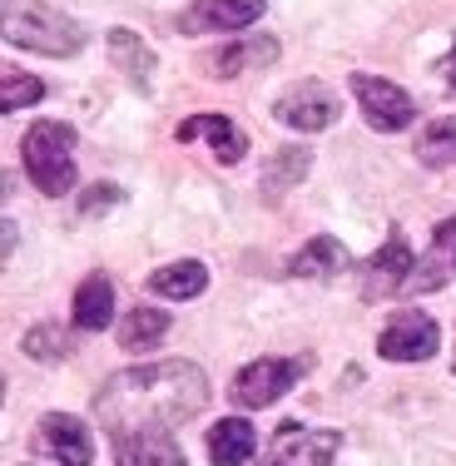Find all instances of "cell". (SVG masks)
I'll return each mask as SVG.
<instances>
[{
	"mask_svg": "<svg viewBox=\"0 0 456 466\" xmlns=\"http://www.w3.org/2000/svg\"><path fill=\"white\" fill-rule=\"evenodd\" d=\"M208 402V377L194 362H149L99 392V421L119 431H169Z\"/></svg>",
	"mask_w": 456,
	"mask_h": 466,
	"instance_id": "cell-1",
	"label": "cell"
},
{
	"mask_svg": "<svg viewBox=\"0 0 456 466\" xmlns=\"http://www.w3.org/2000/svg\"><path fill=\"white\" fill-rule=\"evenodd\" d=\"M5 40L40 55H75L85 46V25L50 10L46 0H5Z\"/></svg>",
	"mask_w": 456,
	"mask_h": 466,
	"instance_id": "cell-2",
	"label": "cell"
},
{
	"mask_svg": "<svg viewBox=\"0 0 456 466\" xmlns=\"http://www.w3.org/2000/svg\"><path fill=\"white\" fill-rule=\"evenodd\" d=\"M75 129L50 119V125H35L25 139H20V159H25L30 184L46 198H60L75 188Z\"/></svg>",
	"mask_w": 456,
	"mask_h": 466,
	"instance_id": "cell-3",
	"label": "cell"
},
{
	"mask_svg": "<svg viewBox=\"0 0 456 466\" xmlns=\"http://www.w3.org/2000/svg\"><path fill=\"white\" fill-rule=\"evenodd\" d=\"M303 377V362H288V358H258L248 362L238 377H233V402L238 407H273L288 387Z\"/></svg>",
	"mask_w": 456,
	"mask_h": 466,
	"instance_id": "cell-4",
	"label": "cell"
},
{
	"mask_svg": "<svg viewBox=\"0 0 456 466\" xmlns=\"http://www.w3.org/2000/svg\"><path fill=\"white\" fill-rule=\"evenodd\" d=\"M352 95H358L367 125H372L377 135H392V129L411 125V115H417V109H411V99L397 90L392 80H382V75H358V80H352Z\"/></svg>",
	"mask_w": 456,
	"mask_h": 466,
	"instance_id": "cell-5",
	"label": "cell"
},
{
	"mask_svg": "<svg viewBox=\"0 0 456 466\" xmlns=\"http://www.w3.org/2000/svg\"><path fill=\"white\" fill-rule=\"evenodd\" d=\"M377 348H382L387 362H427L441 348V332L427 313H397L387 323V332L377 338Z\"/></svg>",
	"mask_w": 456,
	"mask_h": 466,
	"instance_id": "cell-6",
	"label": "cell"
},
{
	"mask_svg": "<svg viewBox=\"0 0 456 466\" xmlns=\"http://www.w3.org/2000/svg\"><path fill=\"white\" fill-rule=\"evenodd\" d=\"M338 451V431H308V427H278L263 466H328Z\"/></svg>",
	"mask_w": 456,
	"mask_h": 466,
	"instance_id": "cell-7",
	"label": "cell"
},
{
	"mask_svg": "<svg viewBox=\"0 0 456 466\" xmlns=\"http://www.w3.org/2000/svg\"><path fill=\"white\" fill-rule=\"evenodd\" d=\"M263 15V0H194L179 15L184 35H208V30H243Z\"/></svg>",
	"mask_w": 456,
	"mask_h": 466,
	"instance_id": "cell-8",
	"label": "cell"
},
{
	"mask_svg": "<svg viewBox=\"0 0 456 466\" xmlns=\"http://www.w3.org/2000/svg\"><path fill=\"white\" fill-rule=\"evenodd\" d=\"M35 447H46L50 457H60L65 466H90L95 461L90 431H85V421L70 417V412H50L46 421H40V441H35Z\"/></svg>",
	"mask_w": 456,
	"mask_h": 466,
	"instance_id": "cell-9",
	"label": "cell"
},
{
	"mask_svg": "<svg viewBox=\"0 0 456 466\" xmlns=\"http://www.w3.org/2000/svg\"><path fill=\"white\" fill-rule=\"evenodd\" d=\"M278 119L293 125V129H328L332 119H338V99L322 90V85L303 80V85H293V90L278 99Z\"/></svg>",
	"mask_w": 456,
	"mask_h": 466,
	"instance_id": "cell-10",
	"label": "cell"
},
{
	"mask_svg": "<svg viewBox=\"0 0 456 466\" xmlns=\"http://www.w3.org/2000/svg\"><path fill=\"white\" fill-rule=\"evenodd\" d=\"M407 268H411V248H407L402 233H392V238L382 243V253L362 263V283H367L362 293H367V298L402 293V288H407Z\"/></svg>",
	"mask_w": 456,
	"mask_h": 466,
	"instance_id": "cell-11",
	"label": "cell"
},
{
	"mask_svg": "<svg viewBox=\"0 0 456 466\" xmlns=\"http://www.w3.org/2000/svg\"><path fill=\"white\" fill-rule=\"evenodd\" d=\"M115 461L119 466H184V451L174 447L169 431H119Z\"/></svg>",
	"mask_w": 456,
	"mask_h": 466,
	"instance_id": "cell-12",
	"label": "cell"
},
{
	"mask_svg": "<svg viewBox=\"0 0 456 466\" xmlns=\"http://www.w3.org/2000/svg\"><path fill=\"white\" fill-rule=\"evenodd\" d=\"M456 279V218L437 224V238H431V253L417 273L407 279V293H437Z\"/></svg>",
	"mask_w": 456,
	"mask_h": 466,
	"instance_id": "cell-13",
	"label": "cell"
},
{
	"mask_svg": "<svg viewBox=\"0 0 456 466\" xmlns=\"http://www.w3.org/2000/svg\"><path fill=\"white\" fill-rule=\"evenodd\" d=\"M198 135L218 149V164H238L243 154H248V139H243L238 129H233V119H224V115H194V119H184V125H179L184 144L198 139Z\"/></svg>",
	"mask_w": 456,
	"mask_h": 466,
	"instance_id": "cell-14",
	"label": "cell"
},
{
	"mask_svg": "<svg viewBox=\"0 0 456 466\" xmlns=\"http://www.w3.org/2000/svg\"><path fill=\"white\" fill-rule=\"evenodd\" d=\"M109 60L129 75V85H135V90H149L154 70H159V55L144 46L139 35H129V30H109Z\"/></svg>",
	"mask_w": 456,
	"mask_h": 466,
	"instance_id": "cell-15",
	"label": "cell"
},
{
	"mask_svg": "<svg viewBox=\"0 0 456 466\" xmlns=\"http://www.w3.org/2000/svg\"><path fill=\"white\" fill-rule=\"evenodd\" d=\"M109 318H115V288H109L105 273H90L75 288V328L99 332V328H109Z\"/></svg>",
	"mask_w": 456,
	"mask_h": 466,
	"instance_id": "cell-16",
	"label": "cell"
},
{
	"mask_svg": "<svg viewBox=\"0 0 456 466\" xmlns=\"http://www.w3.org/2000/svg\"><path fill=\"white\" fill-rule=\"evenodd\" d=\"M253 427L243 417H228V421H218L214 431H208V461L214 466H243L253 457Z\"/></svg>",
	"mask_w": 456,
	"mask_h": 466,
	"instance_id": "cell-17",
	"label": "cell"
},
{
	"mask_svg": "<svg viewBox=\"0 0 456 466\" xmlns=\"http://www.w3.org/2000/svg\"><path fill=\"white\" fill-rule=\"evenodd\" d=\"M342 263H348V253H342L338 238H313L293 263H288V279H328V273L342 268Z\"/></svg>",
	"mask_w": 456,
	"mask_h": 466,
	"instance_id": "cell-18",
	"label": "cell"
},
{
	"mask_svg": "<svg viewBox=\"0 0 456 466\" xmlns=\"http://www.w3.org/2000/svg\"><path fill=\"white\" fill-rule=\"evenodd\" d=\"M169 338V318L159 313V308H135V313L125 318V328H119V348L125 352H149L154 342Z\"/></svg>",
	"mask_w": 456,
	"mask_h": 466,
	"instance_id": "cell-19",
	"label": "cell"
},
{
	"mask_svg": "<svg viewBox=\"0 0 456 466\" xmlns=\"http://www.w3.org/2000/svg\"><path fill=\"white\" fill-rule=\"evenodd\" d=\"M204 283H208L204 263H169V268H159V273L149 279L154 293H159V298H174V303L198 298V293H204Z\"/></svg>",
	"mask_w": 456,
	"mask_h": 466,
	"instance_id": "cell-20",
	"label": "cell"
},
{
	"mask_svg": "<svg viewBox=\"0 0 456 466\" xmlns=\"http://www.w3.org/2000/svg\"><path fill=\"white\" fill-rule=\"evenodd\" d=\"M278 60V40L269 35H253L243 46H228L224 55L214 60V75H238V70H258V65H273Z\"/></svg>",
	"mask_w": 456,
	"mask_h": 466,
	"instance_id": "cell-21",
	"label": "cell"
},
{
	"mask_svg": "<svg viewBox=\"0 0 456 466\" xmlns=\"http://www.w3.org/2000/svg\"><path fill=\"white\" fill-rule=\"evenodd\" d=\"M417 159L427 169H441V164H456V115L447 119H431L417 139Z\"/></svg>",
	"mask_w": 456,
	"mask_h": 466,
	"instance_id": "cell-22",
	"label": "cell"
},
{
	"mask_svg": "<svg viewBox=\"0 0 456 466\" xmlns=\"http://www.w3.org/2000/svg\"><path fill=\"white\" fill-rule=\"evenodd\" d=\"M308 164H313V154H308V149H283V154H273L269 174H263V194L278 198L283 188H293V184L308 174Z\"/></svg>",
	"mask_w": 456,
	"mask_h": 466,
	"instance_id": "cell-23",
	"label": "cell"
},
{
	"mask_svg": "<svg viewBox=\"0 0 456 466\" xmlns=\"http://www.w3.org/2000/svg\"><path fill=\"white\" fill-rule=\"evenodd\" d=\"M35 99H46V85H40L35 75L5 70V85H0V105H5V115H15V109L35 105Z\"/></svg>",
	"mask_w": 456,
	"mask_h": 466,
	"instance_id": "cell-24",
	"label": "cell"
},
{
	"mask_svg": "<svg viewBox=\"0 0 456 466\" xmlns=\"http://www.w3.org/2000/svg\"><path fill=\"white\" fill-rule=\"evenodd\" d=\"M25 352L30 358H65V332L60 328H30L25 332Z\"/></svg>",
	"mask_w": 456,
	"mask_h": 466,
	"instance_id": "cell-25",
	"label": "cell"
},
{
	"mask_svg": "<svg viewBox=\"0 0 456 466\" xmlns=\"http://www.w3.org/2000/svg\"><path fill=\"white\" fill-rule=\"evenodd\" d=\"M109 204H119V188L115 184H95V188H85V194H80V214H105V208Z\"/></svg>",
	"mask_w": 456,
	"mask_h": 466,
	"instance_id": "cell-26",
	"label": "cell"
},
{
	"mask_svg": "<svg viewBox=\"0 0 456 466\" xmlns=\"http://www.w3.org/2000/svg\"><path fill=\"white\" fill-rule=\"evenodd\" d=\"M441 80H447V90L456 95V46H451V55L441 60Z\"/></svg>",
	"mask_w": 456,
	"mask_h": 466,
	"instance_id": "cell-27",
	"label": "cell"
}]
</instances>
